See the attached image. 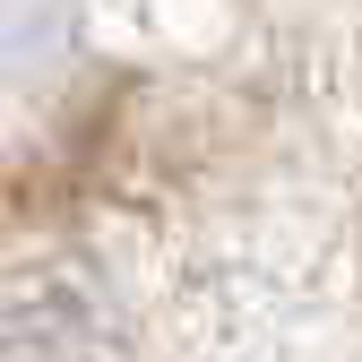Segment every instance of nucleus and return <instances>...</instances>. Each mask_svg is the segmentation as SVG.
I'll return each mask as SVG.
<instances>
[{
  "instance_id": "1",
  "label": "nucleus",
  "mask_w": 362,
  "mask_h": 362,
  "mask_svg": "<svg viewBox=\"0 0 362 362\" xmlns=\"http://www.w3.org/2000/svg\"><path fill=\"white\" fill-rule=\"evenodd\" d=\"M0 362H129L112 293L69 259L0 276Z\"/></svg>"
}]
</instances>
